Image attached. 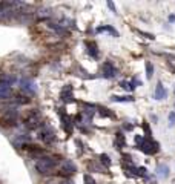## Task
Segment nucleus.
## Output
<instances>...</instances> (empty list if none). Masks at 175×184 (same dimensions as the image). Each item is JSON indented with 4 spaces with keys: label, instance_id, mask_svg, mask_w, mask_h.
Listing matches in <instances>:
<instances>
[{
    "label": "nucleus",
    "instance_id": "nucleus-8",
    "mask_svg": "<svg viewBox=\"0 0 175 184\" xmlns=\"http://www.w3.org/2000/svg\"><path fill=\"white\" fill-rule=\"evenodd\" d=\"M58 115H60V118H62V126H63V129L66 132H71L72 131V120L66 115V112H65V109H60L58 111Z\"/></svg>",
    "mask_w": 175,
    "mask_h": 184
},
{
    "label": "nucleus",
    "instance_id": "nucleus-9",
    "mask_svg": "<svg viewBox=\"0 0 175 184\" xmlns=\"http://www.w3.org/2000/svg\"><path fill=\"white\" fill-rule=\"evenodd\" d=\"M11 95V85L6 81H0V100L8 98Z\"/></svg>",
    "mask_w": 175,
    "mask_h": 184
},
{
    "label": "nucleus",
    "instance_id": "nucleus-1",
    "mask_svg": "<svg viewBox=\"0 0 175 184\" xmlns=\"http://www.w3.org/2000/svg\"><path fill=\"white\" fill-rule=\"evenodd\" d=\"M135 141H137V147L147 155H154L160 151V144L149 137H137Z\"/></svg>",
    "mask_w": 175,
    "mask_h": 184
},
{
    "label": "nucleus",
    "instance_id": "nucleus-22",
    "mask_svg": "<svg viewBox=\"0 0 175 184\" xmlns=\"http://www.w3.org/2000/svg\"><path fill=\"white\" fill-rule=\"evenodd\" d=\"M169 124H171V126L175 124V112H172V114L169 115Z\"/></svg>",
    "mask_w": 175,
    "mask_h": 184
},
{
    "label": "nucleus",
    "instance_id": "nucleus-3",
    "mask_svg": "<svg viewBox=\"0 0 175 184\" xmlns=\"http://www.w3.org/2000/svg\"><path fill=\"white\" fill-rule=\"evenodd\" d=\"M40 138H42L45 143H48V144H51V143L55 141V132H54V129L48 124H45L42 127V131H40Z\"/></svg>",
    "mask_w": 175,
    "mask_h": 184
},
{
    "label": "nucleus",
    "instance_id": "nucleus-10",
    "mask_svg": "<svg viewBox=\"0 0 175 184\" xmlns=\"http://www.w3.org/2000/svg\"><path fill=\"white\" fill-rule=\"evenodd\" d=\"M154 97H155V100H164L167 97V91L164 89V86L160 83H157V87H155V94H154Z\"/></svg>",
    "mask_w": 175,
    "mask_h": 184
},
{
    "label": "nucleus",
    "instance_id": "nucleus-14",
    "mask_svg": "<svg viewBox=\"0 0 175 184\" xmlns=\"http://www.w3.org/2000/svg\"><path fill=\"white\" fill-rule=\"evenodd\" d=\"M97 32H111L114 37H118V32L112 28V26L106 25V26H100V28H97Z\"/></svg>",
    "mask_w": 175,
    "mask_h": 184
},
{
    "label": "nucleus",
    "instance_id": "nucleus-13",
    "mask_svg": "<svg viewBox=\"0 0 175 184\" xmlns=\"http://www.w3.org/2000/svg\"><path fill=\"white\" fill-rule=\"evenodd\" d=\"M157 175L160 178H167V176H169V167L166 164H158L157 166Z\"/></svg>",
    "mask_w": 175,
    "mask_h": 184
},
{
    "label": "nucleus",
    "instance_id": "nucleus-23",
    "mask_svg": "<svg viewBox=\"0 0 175 184\" xmlns=\"http://www.w3.org/2000/svg\"><path fill=\"white\" fill-rule=\"evenodd\" d=\"M146 172H147V170H146L144 167H138V175H141V176H144V175H146Z\"/></svg>",
    "mask_w": 175,
    "mask_h": 184
},
{
    "label": "nucleus",
    "instance_id": "nucleus-20",
    "mask_svg": "<svg viewBox=\"0 0 175 184\" xmlns=\"http://www.w3.org/2000/svg\"><path fill=\"white\" fill-rule=\"evenodd\" d=\"M83 180H85V184H95V181H94V178L91 175H85Z\"/></svg>",
    "mask_w": 175,
    "mask_h": 184
},
{
    "label": "nucleus",
    "instance_id": "nucleus-5",
    "mask_svg": "<svg viewBox=\"0 0 175 184\" xmlns=\"http://www.w3.org/2000/svg\"><path fill=\"white\" fill-rule=\"evenodd\" d=\"M58 169H60V172H62V175H66V176L77 172V167H75V164H74L71 160H63L58 164Z\"/></svg>",
    "mask_w": 175,
    "mask_h": 184
},
{
    "label": "nucleus",
    "instance_id": "nucleus-21",
    "mask_svg": "<svg viewBox=\"0 0 175 184\" xmlns=\"http://www.w3.org/2000/svg\"><path fill=\"white\" fill-rule=\"evenodd\" d=\"M100 114L105 115V117H114V115L111 112H107V109H100Z\"/></svg>",
    "mask_w": 175,
    "mask_h": 184
},
{
    "label": "nucleus",
    "instance_id": "nucleus-6",
    "mask_svg": "<svg viewBox=\"0 0 175 184\" xmlns=\"http://www.w3.org/2000/svg\"><path fill=\"white\" fill-rule=\"evenodd\" d=\"M102 74H103L105 78H114L117 75V69L111 61H106V63L102 66Z\"/></svg>",
    "mask_w": 175,
    "mask_h": 184
},
{
    "label": "nucleus",
    "instance_id": "nucleus-11",
    "mask_svg": "<svg viewBox=\"0 0 175 184\" xmlns=\"http://www.w3.org/2000/svg\"><path fill=\"white\" fill-rule=\"evenodd\" d=\"M60 97L63 101H74V94H72V87L71 86H65L62 92H60Z\"/></svg>",
    "mask_w": 175,
    "mask_h": 184
},
{
    "label": "nucleus",
    "instance_id": "nucleus-4",
    "mask_svg": "<svg viewBox=\"0 0 175 184\" xmlns=\"http://www.w3.org/2000/svg\"><path fill=\"white\" fill-rule=\"evenodd\" d=\"M20 89L26 94H36L37 92V86L36 83L32 81V78H28V77H23L20 80Z\"/></svg>",
    "mask_w": 175,
    "mask_h": 184
},
{
    "label": "nucleus",
    "instance_id": "nucleus-18",
    "mask_svg": "<svg viewBox=\"0 0 175 184\" xmlns=\"http://www.w3.org/2000/svg\"><path fill=\"white\" fill-rule=\"evenodd\" d=\"M100 161H102L106 167L111 166V158H109V156H107L106 153H102V155H100Z\"/></svg>",
    "mask_w": 175,
    "mask_h": 184
},
{
    "label": "nucleus",
    "instance_id": "nucleus-7",
    "mask_svg": "<svg viewBox=\"0 0 175 184\" xmlns=\"http://www.w3.org/2000/svg\"><path fill=\"white\" fill-rule=\"evenodd\" d=\"M26 126L28 127H38L40 126V115L37 111H31L26 117Z\"/></svg>",
    "mask_w": 175,
    "mask_h": 184
},
{
    "label": "nucleus",
    "instance_id": "nucleus-2",
    "mask_svg": "<svg viewBox=\"0 0 175 184\" xmlns=\"http://www.w3.org/2000/svg\"><path fill=\"white\" fill-rule=\"evenodd\" d=\"M55 167H57V161L54 160V158H51V156L42 155V156L37 158V161H36V169L38 170L40 173H43V175L51 173Z\"/></svg>",
    "mask_w": 175,
    "mask_h": 184
},
{
    "label": "nucleus",
    "instance_id": "nucleus-25",
    "mask_svg": "<svg viewBox=\"0 0 175 184\" xmlns=\"http://www.w3.org/2000/svg\"><path fill=\"white\" fill-rule=\"evenodd\" d=\"M169 20H171V22H175V16H171V17H169Z\"/></svg>",
    "mask_w": 175,
    "mask_h": 184
},
{
    "label": "nucleus",
    "instance_id": "nucleus-16",
    "mask_svg": "<svg viewBox=\"0 0 175 184\" xmlns=\"http://www.w3.org/2000/svg\"><path fill=\"white\" fill-rule=\"evenodd\" d=\"M112 101H118V103H126V101H134L132 97H129V95H126V97H118V95H114V97L111 98Z\"/></svg>",
    "mask_w": 175,
    "mask_h": 184
},
{
    "label": "nucleus",
    "instance_id": "nucleus-12",
    "mask_svg": "<svg viewBox=\"0 0 175 184\" xmlns=\"http://www.w3.org/2000/svg\"><path fill=\"white\" fill-rule=\"evenodd\" d=\"M86 48H88V54L92 58H98V48L94 42H86Z\"/></svg>",
    "mask_w": 175,
    "mask_h": 184
},
{
    "label": "nucleus",
    "instance_id": "nucleus-15",
    "mask_svg": "<svg viewBox=\"0 0 175 184\" xmlns=\"http://www.w3.org/2000/svg\"><path fill=\"white\" fill-rule=\"evenodd\" d=\"M114 144H115V147L117 149H122L123 146H124V135L123 134H115V143H114Z\"/></svg>",
    "mask_w": 175,
    "mask_h": 184
},
{
    "label": "nucleus",
    "instance_id": "nucleus-17",
    "mask_svg": "<svg viewBox=\"0 0 175 184\" xmlns=\"http://www.w3.org/2000/svg\"><path fill=\"white\" fill-rule=\"evenodd\" d=\"M152 75H154V66H152L151 61H146V77L151 80Z\"/></svg>",
    "mask_w": 175,
    "mask_h": 184
},
{
    "label": "nucleus",
    "instance_id": "nucleus-19",
    "mask_svg": "<svg viewBox=\"0 0 175 184\" xmlns=\"http://www.w3.org/2000/svg\"><path fill=\"white\" fill-rule=\"evenodd\" d=\"M16 101H17V103H29V98L28 97H22V95H17V97H16Z\"/></svg>",
    "mask_w": 175,
    "mask_h": 184
},
{
    "label": "nucleus",
    "instance_id": "nucleus-24",
    "mask_svg": "<svg viewBox=\"0 0 175 184\" xmlns=\"http://www.w3.org/2000/svg\"><path fill=\"white\" fill-rule=\"evenodd\" d=\"M107 6H109V8H111L114 12H115V6H114V3H112V2H107Z\"/></svg>",
    "mask_w": 175,
    "mask_h": 184
}]
</instances>
